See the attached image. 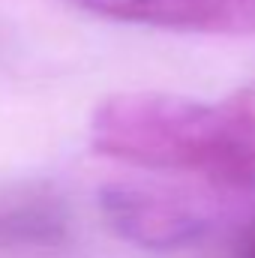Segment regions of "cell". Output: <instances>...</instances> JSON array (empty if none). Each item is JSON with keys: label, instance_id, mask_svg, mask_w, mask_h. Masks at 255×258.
<instances>
[{"label": "cell", "instance_id": "cell-1", "mask_svg": "<svg viewBox=\"0 0 255 258\" xmlns=\"http://www.w3.org/2000/svg\"><path fill=\"white\" fill-rule=\"evenodd\" d=\"M90 147L150 171L198 177L225 192L255 189V87L222 99L126 90L96 102Z\"/></svg>", "mask_w": 255, "mask_h": 258}, {"label": "cell", "instance_id": "cell-2", "mask_svg": "<svg viewBox=\"0 0 255 258\" xmlns=\"http://www.w3.org/2000/svg\"><path fill=\"white\" fill-rule=\"evenodd\" d=\"M99 210L108 228L147 252H195L213 237V219L174 195L114 183L99 192Z\"/></svg>", "mask_w": 255, "mask_h": 258}, {"label": "cell", "instance_id": "cell-3", "mask_svg": "<svg viewBox=\"0 0 255 258\" xmlns=\"http://www.w3.org/2000/svg\"><path fill=\"white\" fill-rule=\"evenodd\" d=\"M69 6L141 27L210 33V36H252L255 0H66Z\"/></svg>", "mask_w": 255, "mask_h": 258}, {"label": "cell", "instance_id": "cell-4", "mask_svg": "<svg viewBox=\"0 0 255 258\" xmlns=\"http://www.w3.org/2000/svg\"><path fill=\"white\" fill-rule=\"evenodd\" d=\"M69 240V216L51 195L0 201V249H54Z\"/></svg>", "mask_w": 255, "mask_h": 258}, {"label": "cell", "instance_id": "cell-5", "mask_svg": "<svg viewBox=\"0 0 255 258\" xmlns=\"http://www.w3.org/2000/svg\"><path fill=\"white\" fill-rule=\"evenodd\" d=\"M213 258H255V210L219 231V240H207Z\"/></svg>", "mask_w": 255, "mask_h": 258}]
</instances>
